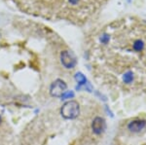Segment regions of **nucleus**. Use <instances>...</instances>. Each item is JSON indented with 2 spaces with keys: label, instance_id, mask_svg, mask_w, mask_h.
Listing matches in <instances>:
<instances>
[{
  "label": "nucleus",
  "instance_id": "f257e3e1",
  "mask_svg": "<svg viewBox=\"0 0 146 145\" xmlns=\"http://www.w3.org/2000/svg\"><path fill=\"white\" fill-rule=\"evenodd\" d=\"M80 113V105L76 100H68L62 105L60 114L66 120L77 118Z\"/></svg>",
  "mask_w": 146,
  "mask_h": 145
},
{
  "label": "nucleus",
  "instance_id": "f03ea898",
  "mask_svg": "<svg viewBox=\"0 0 146 145\" xmlns=\"http://www.w3.org/2000/svg\"><path fill=\"white\" fill-rule=\"evenodd\" d=\"M67 85L62 79H56L51 84L50 95L53 97H62V95L66 92Z\"/></svg>",
  "mask_w": 146,
  "mask_h": 145
},
{
  "label": "nucleus",
  "instance_id": "7ed1b4c3",
  "mask_svg": "<svg viewBox=\"0 0 146 145\" xmlns=\"http://www.w3.org/2000/svg\"><path fill=\"white\" fill-rule=\"evenodd\" d=\"M60 62L66 69H72L76 66L77 62L74 56L68 51H62L60 53Z\"/></svg>",
  "mask_w": 146,
  "mask_h": 145
},
{
  "label": "nucleus",
  "instance_id": "20e7f679",
  "mask_svg": "<svg viewBox=\"0 0 146 145\" xmlns=\"http://www.w3.org/2000/svg\"><path fill=\"white\" fill-rule=\"evenodd\" d=\"M105 128H106V122L104 119L100 116L96 117L92 123V130H93L94 134L100 135L104 132Z\"/></svg>",
  "mask_w": 146,
  "mask_h": 145
},
{
  "label": "nucleus",
  "instance_id": "39448f33",
  "mask_svg": "<svg viewBox=\"0 0 146 145\" xmlns=\"http://www.w3.org/2000/svg\"><path fill=\"white\" fill-rule=\"evenodd\" d=\"M145 126H146V122L144 120L137 119V120H133L131 122H129L128 124V128L133 132H138L142 128H144Z\"/></svg>",
  "mask_w": 146,
  "mask_h": 145
},
{
  "label": "nucleus",
  "instance_id": "423d86ee",
  "mask_svg": "<svg viewBox=\"0 0 146 145\" xmlns=\"http://www.w3.org/2000/svg\"><path fill=\"white\" fill-rule=\"evenodd\" d=\"M74 78H75V80H76L77 83H78L79 87L84 86L87 84V78H86V76L82 73V72H77V73L75 74ZM79 87H77V88H79Z\"/></svg>",
  "mask_w": 146,
  "mask_h": 145
},
{
  "label": "nucleus",
  "instance_id": "0eeeda50",
  "mask_svg": "<svg viewBox=\"0 0 146 145\" xmlns=\"http://www.w3.org/2000/svg\"><path fill=\"white\" fill-rule=\"evenodd\" d=\"M133 49L135 52H141L144 49V42L141 39H136L133 43Z\"/></svg>",
  "mask_w": 146,
  "mask_h": 145
},
{
  "label": "nucleus",
  "instance_id": "6e6552de",
  "mask_svg": "<svg viewBox=\"0 0 146 145\" xmlns=\"http://www.w3.org/2000/svg\"><path fill=\"white\" fill-rule=\"evenodd\" d=\"M133 71H131V70L127 71L123 75V81L125 83L131 84V82H133Z\"/></svg>",
  "mask_w": 146,
  "mask_h": 145
},
{
  "label": "nucleus",
  "instance_id": "1a4fd4ad",
  "mask_svg": "<svg viewBox=\"0 0 146 145\" xmlns=\"http://www.w3.org/2000/svg\"><path fill=\"white\" fill-rule=\"evenodd\" d=\"M109 40H110V35L107 34V33H103L100 35V41L101 42V44L103 45H107L109 43Z\"/></svg>",
  "mask_w": 146,
  "mask_h": 145
},
{
  "label": "nucleus",
  "instance_id": "9d476101",
  "mask_svg": "<svg viewBox=\"0 0 146 145\" xmlns=\"http://www.w3.org/2000/svg\"><path fill=\"white\" fill-rule=\"evenodd\" d=\"M73 97H74V93L66 91V92L62 95V99H73Z\"/></svg>",
  "mask_w": 146,
  "mask_h": 145
},
{
  "label": "nucleus",
  "instance_id": "9b49d317",
  "mask_svg": "<svg viewBox=\"0 0 146 145\" xmlns=\"http://www.w3.org/2000/svg\"><path fill=\"white\" fill-rule=\"evenodd\" d=\"M81 2V0H67V3L71 6H76Z\"/></svg>",
  "mask_w": 146,
  "mask_h": 145
},
{
  "label": "nucleus",
  "instance_id": "f8f14e48",
  "mask_svg": "<svg viewBox=\"0 0 146 145\" xmlns=\"http://www.w3.org/2000/svg\"><path fill=\"white\" fill-rule=\"evenodd\" d=\"M1 122H2V119H1V116H0V124H1Z\"/></svg>",
  "mask_w": 146,
  "mask_h": 145
}]
</instances>
